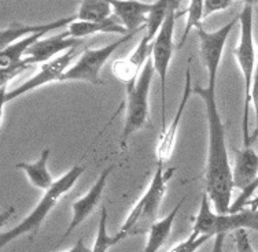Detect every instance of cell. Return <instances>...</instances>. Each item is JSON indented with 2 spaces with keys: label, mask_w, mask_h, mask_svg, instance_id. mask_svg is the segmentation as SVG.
Masks as SVG:
<instances>
[{
  "label": "cell",
  "mask_w": 258,
  "mask_h": 252,
  "mask_svg": "<svg viewBox=\"0 0 258 252\" xmlns=\"http://www.w3.org/2000/svg\"><path fill=\"white\" fill-rule=\"evenodd\" d=\"M235 166L232 169L233 187L242 192L253 185L258 177V153L251 147L233 149Z\"/></svg>",
  "instance_id": "2e32d148"
},
{
  "label": "cell",
  "mask_w": 258,
  "mask_h": 252,
  "mask_svg": "<svg viewBox=\"0 0 258 252\" xmlns=\"http://www.w3.org/2000/svg\"><path fill=\"white\" fill-rule=\"evenodd\" d=\"M70 37L73 39H84L87 36H92L95 33H118V35H129L128 30L119 24L115 17H110L109 20L103 22H83L75 21L73 24L68 26Z\"/></svg>",
  "instance_id": "e0dca14e"
},
{
  "label": "cell",
  "mask_w": 258,
  "mask_h": 252,
  "mask_svg": "<svg viewBox=\"0 0 258 252\" xmlns=\"http://www.w3.org/2000/svg\"><path fill=\"white\" fill-rule=\"evenodd\" d=\"M185 198H183L177 203V206L170 211L165 218H162L161 221L153 225L149 229V237H147V242H146V247H144L143 252H158V249L165 244V241L168 240L169 234L172 232V227H173V222L177 213L181 208V204L184 203Z\"/></svg>",
  "instance_id": "d6986e66"
},
{
  "label": "cell",
  "mask_w": 258,
  "mask_h": 252,
  "mask_svg": "<svg viewBox=\"0 0 258 252\" xmlns=\"http://www.w3.org/2000/svg\"><path fill=\"white\" fill-rule=\"evenodd\" d=\"M202 20H204V2L202 0H192L189 3L188 10H187V25H185L183 36L180 39L179 48H181L184 45L191 29L197 30L202 28Z\"/></svg>",
  "instance_id": "cb8c5ba5"
},
{
  "label": "cell",
  "mask_w": 258,
  "mask_h": 252,
  "mask_svg": "<svg viewBox=\"0 0 258 252\" xmlns=\"http://www.w3.org/2000/svg\"><path fill=\"white\" fill-rule=\"evenodd\" d=\"M244 207H250L251 210H257L258 211V195L257 196H254L253 199H250V200L247 202V204H246Z\"/></svg>",
  "instance_id": "4dcf8cb0"
},
{
  "label": "cell",
  "mask_w": 258,
  "mask_h": 252,
  "mask_svg": "<svg viewBox=\"0 0 258 252\" xmlns=\"http://www.w3.org/2000/svg\"><path fill=\"white\" fill-rule=\"evenodd\" d=\"M83 173H84V167L80 166V164H76L64 176H62L59 180H56L54 185L51 187V189H48L44 193V196L41 198V200L37 203V206L33 208V211L22 222L18 223L17 226L7 230V232H2V234H0V247H6L9 242H11L17 237H21L22 234L35 236L40 226H41V223L44 222L47 215L51 213V210L58 204L59 199L63 196L64 193L69 192L70 189L73 188V185L77 183V180Z\"/></svg>",
  "instance_id": "7a4b0ae2"
},
{
  "label": "cell",
  "mask_w": 258,
  "mask_h": 252,
  "mask_svg": "<svg viewBox=\"0 0 258 252\" xmlns=\"http://www.w3.org/2000/svg\"><path fill=\"white\" fill-rule=\"evenodd\" d=\"M180 7V2H174L172 9L169 11L168 17L165 20L164 25L159 30V33L153 41V52H151V59L154 64L155 73L158 74L159 85H161V124H162V130L165 129V88H166V74H168L169 64L173 55V33L176 20L180 17V13H177V9Z\"/></svg>",
  "instance_id": "52a82bcc"
},
{
  "label": "cell",
  "mask_w": 258,
  "mask_h": 252,
  "mask_svg": "<svg viewBox=\"0 0 258 252\" xmlns=\"http://www.w3.org/2000/svg\"><path fill=\"white\" fill-rule=\"evenodd\" d=\"M238 22L239 15H236L231 22H228L219 30L208 32L204 29V26L197 29V36L199 39V58L208 71V78H217L224 47H225L229 33L232 32Z\"/></svg>",
  "instance_id": "9c48e42d"
},
{
  "label": "cell",
  "mask_w": 258,
  "mask_h": 252,
  "mask_svg": "<svg viewBox=\"0 0 258 252\" xmlns=\"http://www.w3.org/2000/svg\"><path fill=\"white\" fill-rule=\"evenodd\" d=\"M50 158V148H45L40 153V158L36 160L35 163H21L15 164V167L24 170L26 177L29 180V183L35 187V188L43 189V191H48L51 187L54 185V178L51 176L47 167V162Z\"/></svg>",
  "instance_id": "ac0fdd59"
},
{
  "label": "cell",
  "mask_w": 258,
  "mask_h": 252,
  "mask_svg": "<svg viewBox=\"0 0 258 252\" xmlns=\"http://www.w3.org/2000/svg\"><path fill=\"white\" fill-rule=\"evenodd\" d=\"M251 104H253L254 111H255V118H257L258 128V51H257V63H255V70H254L253 75V87H251Z\"/></svg>",
  "instance_id": "f1b7e54d"
},
{
  "label": "cell",
  "mask_w": 258,
  "mask_h": 252,
  "mask_svg": "<svg viewBox=\"0 0 258 252\" xmlns=\"http://www.w3.org/2000/svg\"><path fill=\"white\" fill-rule=\"evenodd\" d=\"M111 170H113V166H110V167H106L102 172L98 180H96V183L92 185V188L90 189V192L87 193L85 196L83 198H80L79 200H75V202L72 203V210H73V215H72V221H70V225L68 227V230L64 232L63 237L66 238L69 237V234L73 230H75L76 227L80 226L81 223L84 222L87 218L90 217L92 211L95 210V207L98 206V203H99L100 198H102V193H103V189L106 187V181H107V177L111 173Z\"/></svg>",
  "instance_id": "7c38bea8"
},
{
  "label": "cell",
  "mask_w": 258,
  "mask_h": 252,
  "mask_svg": "<svg viewBox=\"0 0 258 252\" xmlns=\"http://www.w3.org/2000/svg\"><path fill=\"white\" fill-rule=\"evenodd\" d=\"M83 44V40L73 39L70 37L69 32L64 30L58 35L51 36L47 39H41L35 45H32L29 50L26 51L24 56V62L28 66L35 63H48L50 60L55 59L56 55L62 51H69L75 47H80ZM59 56V55H58Z\"/></svg>",
  "instance_id": "8fae6325"
},
{
  "label": "cell",
  "mask_w": 258,
  "mask_h": 252,
  "mask_svg": "<svg viewBox=\"0 0 258 252\" xmlns=\"http://www.w3.org/2000/svg\"><path fill=\"white\" fill-rule=\"evenodd\" d=\"M124 238L125 236H122L118 232L114 236H110L109 233H107V208H106V206H103L102 207V213H100L98 233H96V237H95L94 245L91 248L92 252H107L113 245L118 244Z\"/></svg>",
  "instance_id": "603a6c76"
},
{
  "label": "cell",
  "mask_w": 258,
  "mask_h": 252,
  "mask_svg": "<svg viewBox=\"0 0 258 252\" xmlns=\"http://www.w3.org/2000/svg\"><path fill=\"white\" fill-rule=\"evenodd\" d=\"M113 13L110 2L106 0H84L80 3L77 21L83 22H103L109 20Z\"/></svg>",
  "instance_id": "ffe728a7"
},
{
  "label": "cell",
  "mask_w": 258,
  "mask_h": 252,
  "mask_svg": "<svg viewBox=\"0 0 258 252\" xmlns=\"http://www.w3.org/2000/svg\"><path fill=\"white\" fill-rule=\"evenodd\" d=\"M79 47H75L72 50L66 51L63 54H60L59 56H56L55 59L50 60L48 63L43 64L37 74L33 75L28 81H25L24 84H21L20 87L11 89L10 92H6V89H2L3 106H6L11 100H15L17 98H20L22 95L33 91V89H37L45 84L54 82V81H60V77L63 75L64 71L69 67V64L73 62V59L79 55Z\"/></svg>",
  "instance_id": "ba28073f"
},
{
  "label": "cell",
  "mask_w": 258,
  "mask_h": 252,
  "mask_svg": "<svg viewBox=\"0 0 258 252\" xmlns=\"http://www.w3.org/2000/svg\"><path fill=\"white\" fill-rule=\"evenodd\" d=\"M219 214H214L210 208V199L208 193L205 192L202 195V202H201V208H199L198 215L195 218V222L192 226V233L198 236H209L212 238V230H213L214 222L217 219Z\"/></svg>",
  "instance_id": "7402d4cb"
},
{
  "label": "cell",
  "mask_w": 258,
  "mask_h": 252,
  "mask_svg": "<svg viewBox=\"0 0 258 252\" xmlns=\"http://www.w3.org/2000/svg\"><path fill=\"white\" fill-rule=\"evenodd\" d=\"M142 30H146V26L136 32L129 33V35L122 36L121 39L115 40L103 48L85 50L79 58V60L64 71L63 75L60 77V81H85V82L94 85H102L103 81L100 79L99 75L104 63L107 62V59L113 55L114 51L118 50V47L126 43L128 40L134 39L135 35H138Z\"/></svg>",
  "instance_id": "8992f818"
},
{
  "label": "cell",
  "mask_w": 258,
  "mask_h": 252,
  "mask_svg": "<svg viewBox=\"0 0 258 252\" xmlns=\"http://www.w3.org/2000/svg\"><path fill=\"white\" fill-rule=\"evenodd\" d=\"M154 64L150 58L142 70L136 85L132 91L126 92V113H125L124 132H122V148H125L128 139L140 129H143L149 121V94L154 77Z\"/></svg>",
  "instance_id": "5b68a950"
},
{
  "label": "cell",
  "mask_w": 258,
  "mask_h": 252,
  "mask_svg": "<svg viewBox=\"0 0 258 252\" xmlns=\"http://www.w3.org/2000/svg\"><path fill=\"white\" fill-rule=\"evenodd\" d=\"M209 238H210L209 236H198L195 233H191L187 240H184L183 242L177 244L176 247L172 248L169 252H197L198 248L208 241Z\"/></svg>",
  "instance_id": "d4e9b609"
},
{
  "label": "cell",
  "mask_w": 258,
  "mask_h": 252,
  "mask_svg": "<svg viewBox=\"0 0 258 252\" xmlns=\"http://www.w3.org/2000/svg\"><path fill=\"white\" fill-rule=\"evenodd\" d=\"M77 21V15H72V17H66V18H60L50 24H40V25H24L20 22H13L10 25L2 30L0 35V50H5L9 45L14 44L18 40L24 39V36L37 35V33H48L54 29H62L69 26Z\"/></svg>",
  "instance_id": "9a60e30c"
},
{
  "label": "cell",
  "mask_w": 258,
  "mask_h": 252,
  "mask_svg": "<svg viewBox=\"0 0 258 252\" xmlns=\"http://www.w3.org/2000/svg\"><path fill=\"white\" fill-rule=\"evenodd\" d=\"M231 0H205L204 2V20L216 11H224L231 7Z\"/></svg>",
  "instance_id": "4316f807"
},
{
  "label": "cell",
  "mask_w": 258,
  "mask_h": 252,
  "mask_svg": "<svg viewBox=\"0 0 258 252\" xmlns=\"http://www.w3.org/2000/svg\"><path fill=\"white\" fill-rule=\"evenodd\" d=\"M253 18L254 9L253 2H246L242 13L239 14L240 22V40L238 47L233 50V55L236 58L239 69L242 71L244 78V110L242 130H243L244 147H250V132H248V110L251 104V87H253V75L257 63V51L254 48L253 36Z\"/></svg>",
  "instance_id": "3957f363"
},
{
  "label": "cell",
  "mask_w": 258,
  "mask_h": 252,
  "mask_svg": "<svg viewBox=\"0 0 258 252\" xmlns=\"http://www.w3.org/2000/svg\"><path fill=\"white\" fill-rule=\"evenodd\" d=\"M66 252H92V249L85 245L83 238H80V240H77L75 245H73V248H70L69 251Z\"/></svg>",
  "instance_id": "f546056e"
},
{
  "label": "cell",
  "mask_w": 258,
  "mask_h": 252,
  "mask_svg": "<svg viewBox=\"0 0 258 252\" xmlns=\"http://www.w3.org/2000/svg\"><path fill=\"white\" fill-rule=\"evenodd\" d=\"M114 17L128 33L142 29L147 24V17L153 10V3H143L136 0H111Z\"/></svg>",
  "instance_id": "5bb4252c"
},
{
  "label": "cell",
  "mask_w": 258,
  "mask_h": 252,
  "mask_svg": "<svg viewBox=\"0 0 258 252\" xmlns=\"http://www.w3.org/2000/svg\"><path fill=\"white\" fill-rule=\"evenodd\" d=\"M235 244H236V252H257L251 245L247 232L244 229L235 232Z\"/></svg>",
  "instance_id": "83f0119b"
},
{
  "label": "cell",
  "mask_w": 258,
  "mask_h": 252,
  "mask_svg": "<svg viewBox=\"0 0 258 252\" xmlns=\"http://www.w3.org/2000/svg\"><path fill=\"white\" fill-rule=\"evenodd\" d=\"M257 137H258V128H255L254 129L253 133H250V143H248V145H250V147H251V144H253L254 141L257 140Z\"/></svg>",
  "instance_id": "1f68e13d"
},
{
  "label": "cell",
  "mask_w": 258,
  "mask_h": 252,
  "mask_svg": "<svg viewBox=\"0 0 258 252\" xmlns=\"http://www.w3.org/2000/svg\"><path fill=\"white\" fill-rule=\"evenodd\" d=\"M258 191V177L257 180L254 181L253 185H250L246 191L239 195V198L235 200L233 204H231V208H229V213H238L242 208H244V206L247 204V202L250 199H253L255 196V192Z\"/></svg>",
  "instance_id": "484cf974"
},
{
  "label": "cell",
  "mask_w": 258,
  "mask_h": 252,
  "mask_svg": "<svg viewBox=\"0 0 258 252\" xmlns=\"http://www.w3.org/2000/svg\"><path fill=\"white\" fill-rule=\"evenodd\" d=\"M151 52H153V43H150L144 33L139 44L136 45L134 54H131L125 59L114 60V63L111 66L113 74L119 82L125 84L126 92L135 88L142 70L147 63V60L151 58Z\"/></svg>",
  "instance_id": "30bf717a"
},
{
  "label": "cell",
  "mask_w": 258,
  "mask_h": 252,
  "mask_svg": "<svg viewBox=\"0 0 258 252\" xmlns=\"http://www.w3.org/2000/svg\"><path fill=\"white\" fill-rule=\"evenodd\" d=\"M216 78H208V87H194L192 94L204 100L208 119V163H206V193L213 203L216 213L229 214L231 195L235 189L232 169L229 164L225 144V128L216 102Z\"/></svg>",
  "instance_id": "6da1fadb"
},
{
  "label": "cell",
  "mask_w": 258,
  "mask_h": 252,
  "mask_svg": "<svg viewBox=\"0 0 258 252\" xmlns=\"http://www.w3.org/2000/svg\"><path fill=\"white\" fill-rule=\"evenodd\" d=\"M174 2L176 0H158V2L153 3V10L150 11L149 17H147L146 32H144L150 43H153V40L159 33V30L164 25L165 20H166L172 6L174 5Z\"/></svg>",
  "instance_id": "44dd1931"
},
{
  "label": "cell",
  "mask_w": 258,
  "mask_h": 252,
  "mask_svg": "<svg viewBox=\"0 0 258 252\" xmlns=\"http://www.w3.org/2000/svg\"><path fill=\"white\" fill-rule=\"evenodd\" d=\"M169 174H170V170L165 172L164 164L157 166V172L150 183L149 188L139 199V202L135 204L118 233L128 237L131 233L143 232L146 227L150 229L157 222L159 207L168 188L166 183H168Z\"/></svg>",
  "instance_id": "277c9868"
},
{
  "label": "cell",
  "mask_w": 258,
  "mask_h": 252,
  "mask_svg": "<svg viewBox=\"0 0 258 252\" xmlns=\"http://www.w3.org/2000/svg\"><path fill=\"white\" fill-rule=\"evenodd\" d=\"M191 94H192V87H191V67H189L188 64L187 70H185L184 92L183 96H181V102L179 104V109H177V113L174 115L173 122L169 125L164 132H161V136H159V143L158 147H157L158 164L166 163L169 159H170V156H172V153H173L174 144H176V136H177V132H179V126L180 122H181V118H183L184 109L187 106V102H188Z\"/></svg>",
  "instance_id": "4fadbf2b"
}]
</instances>
